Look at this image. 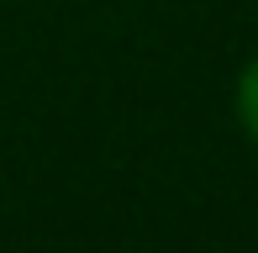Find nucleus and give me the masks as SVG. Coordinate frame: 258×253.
<instances>
[{"label":"nucleus","instance_id":"f257e3e1","mask_svg":"<svg viewBox=\"0 0 258 253\" xmlns=\"http://www.w3.org/2000/svg\"><path fill=\"white\" fill-rule=\"evenodd\" d=\"M232 111H237L242 137L258 148V53L237 69V85H232Z\"/></svg>","mask_w":258,"mask_h":253}]
</instances>
